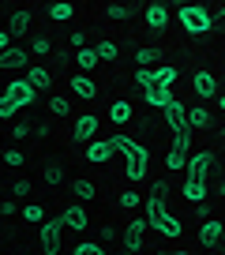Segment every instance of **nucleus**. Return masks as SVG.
Instances as JSON below:
<instances>
[{
  "label": "nucleus",
  "instance_id": "1",
  "mask_svg": "<svg viewBox=\"0 0 225 255\" xmlns=\"http://www.w3.org/2000/svg\"><path fill=\"white\" fill-rule=\"evenodd\" d=\"M109 143H112V150H120L124 158H128V165H124V169H128V180H143V176H146V161H150V150L139 146L131 135H112Z\"/></svg>",
  "mask_w": 225,
  "mask_h": 255
},
{
  "label": "nucleus",
  "instance_id": "2",
  "mask_svg": "<svg viewBox=\"0 0 225 255\" xmlns=\"http://www.w3.org/2000/svg\"><path fill=\"white\" fill-rule=\"evenodd\" d=\"M143 214H146V225H150L154 233H161V237H180V229H184V225L165 210V203H161V199H146L143 203Z\"/></svg>",
  "mask_w": 225,
  "mask_h": 255
},
{
  "label": "nucleus",
  "instance_id": "3",
  "mask_svg": "<svg viewBox=\"0 0 225 255\" xmlns=\"http://www.w3.org/2000/svg\"><path fill=\"white\" fill-rule=\"evenodd\" d=\"M180 26L188 34H207L214 26V15H210L203 4H180Z\"/></svg>",
  "mask_w": 225,
  "mask_h": 255
},
{
  "label": "nucleus",
  "instance_id": "4",
  "mask_svg": "<svg viewBox=\"0 0 225 255\" xmlns=\"http://www.w3.org/2000/svg\"><path fill=\"white\" fill-rule=\"evenodd\" d=\"M4 102H11L15 109H26V105L38 102V90H34L26 79H11L8 87H4Z\"/></svg>",
  "mask_w": 225,
  "mask_h": 255
},
{
  "label": "nucleus",
  "instance_id": "5",
  "mask_svg": "<svg viewBox=\"0 0 225 255\" xmlns=\"http://www.w3.org/2000/svg\"><path fill=\"white\" fill-rule=\"evenodd\" d=\"M218 165V154L199 150V154H188V180H207V173Z\"/></svg>",
  "mask_w": 225,
  "mask_h": 255
},
{
  "label": "nucleus",
  "instance_id": "6",
  "mask_svg": "<svg viewBox=\"0 0 225 255\" xmlns=\"http://www.w3.org/2000/svg\"><path fill=\"white\" fill-rule=\"evenodd\" d=\"M165 120H169V128H173V135H195L192 124H188V105L184 102H173V105H169Z\"/></svg>",
  "mask_w": 225,
  "mask_h": 255
},
{
  "label": "nucleus",
  "instance_id": "7",
  "mask_svg": "<svg viewBox=\"0 0 225 255\" xmlns=\"http://www.w3.org/2000/svg\"><path fill=\"white\" fill-rule=\"evenodd\" d=\"M41 248L49 255H60V218H45L41 222Z\"/></svg>",
  "mask_w": 225,
  "mask_h": 255
},
{
  "label": "nucleus",
  "instance_id": "8",
  "mask_svg": "<svg viewBox=\"0 0 225 255\" xmlns=\"http://www.w3.org/2000/svg\"><path fill=\"white\" fill-rule=\"evenodd\" d=\"M143 233H146V218H131L128 225H124V248H128V252H139V248H143Z\"/></svg>",
  "mask_w": 225,
  "mask_h": 255
},
{
  "label": "nucleus",
  "instance_id": "9",
  "mask_svg": "<svg viewBox=\"0 0 225 255\" xmlns=\"http://www.w3.org/2000/svg\"><path fill=\"white\" fill-rule=\"evenodd\" d=\"M94 131H98V117H94V113H87V117L75 120L72 139H79V143H94Z\"/></svg>",
  "mask_w": 225,
  "mask_h": 255
},
{
  "label": "nucleus",
  "instance_id": "10",
  "mask_svg": "<svg viewBox=\"0 0 225 255\" xmlns=\"http://www.w3.org/2000/svg\"><path fill=\"white\" fill-rule=\"evenodd\" d=\"M143 98H146V105H154V109H161V113H165L169 105L177 102L169 87H146V90H143Z\"/></svg>",
  "mask_w": 225,
  "mask_h": 255
},
{
  "label": "nucleus",
  "instance_id": "11",
  "mask_svg": "<svg viewBox=\"0 0 225 255\" xmlns=\"http://www.w3.org/2000/svg\"><path fill=\"white\" fill-rule=\"evenodd\" d=\"M222 233H225V225L218 222V218H207V222H203V229H199V244H203V248H214L218 240H222Z\"/></svg>",
  "mask_w": 225,
  "mask_h": 255
},
{
  "label": "nucleus",
  "instance_id": "12",
  "mask_svg": "<svg viewBox=\"0 0 225 255\" xmlns=\"http://www.w3.org/2000/svg\"><path fill=\"white\" fill-rule=\"evenodd\" d=\"M112 154H116V150H112L109 139H98V143H90V146H87V161H94V165H105Z\"/></svg>",
  "mask_w": 225,
  "mask_h": 255
},
{
  "label": "nucleus",
  "instance_id": "13",
  "mask_svg": "<svg viewBox=\"0 0 225 255\" xmlns=\"http://www.w3.org/2000/svg\"><path fill=\"white\" fill-rule=\"evenodd\" d=\"M192 83H195V94L207 98V102L218 94V79H214L210 72H195V75H192Z\"/></svg>",
  "mask_w": 225,
  "mask_h": 255
},
{
  "label": "nucleus",
  "instance_id": "14",
  "mask_svg": "<svg viewBox=\"0 0 225 255\" xmlns=\"http://www.w3.org/2000/svg\"><path fill=\"white\" fill-rule=\"evenodd\" d=\"M60 225H68V229H75V233H79V229H87V210H83V207H68L64 210V214H60Z\"/></svg>",
  "mask_w": 225,
  "mask_h": 255
},
{
  "label": "nucleus",
  "instance_id": "15",
  "mask_svg": "<svg viewBox=\"0 0 225 255\" xmlns=\"http://www.w3.org/2000/svg\"><path fill=\"white\" fill-rule=\"evenodd\" d=\"M68 83H72V90L83 98V102H94V98H98V87H94V79H87V75H72Z\"/></svg>",
  "mask_w": 225,
  "mask_h": 255
},
{
  "label": "nucleus",
  "instance_id": "16",
  "mask_svg": "<svg viewBox=\"0 0 225 255\" xmlns=\"http://www.w3.org/2000/svg\"><path fill=\"white\" fill-rule=\"evenodd\" d=\"M165 23H169V8L165 4H146V26H150V30H161Z\"/></svg>",
  "mask_w": 225,
  "mask_h": 255
},
{
  "label": "nucleus",
  "instance_id": "17",
  "mask_svg": "<svg viewBox=\"0 0 225 255\" xmlns=\"http://www.w3.org/2000/svg\"><path fill=\"white\" fill-rule=\"evenodd\" d=\"M26 30H30V15L26 11H11L8 15V38H23Z\"/></svg>",
  "mask_w": 225,
  "mask_h": 255
},
{
  "label": "nucleus",
  "instance_id": "18",
  "mask_svg": "<svg viewBox=\"0 0 225 255\" xmlns=\"http://www.w3.org/2000/svg\"><path fill=\"white\" fill-rule=\"evenodd\" d=\"M26 83H30L34 90H45L49 83H53V72H49V68H41V64H34L30 72H26Z\"/></svg>",
  "mask_w": 225,
  "mask_h": 255
},
{
  "label": "nucleus",
  "instance_id": "19",
  "mask_svg": "<svg viewBox=\"0 0 225 255\" xmlns=\"http://www.w3.org/2000/svg\"><path fill=\"white\" fill-rule=\"evenodd\" d=\"M23 64H26V49L11 45V49H4V53H0V68H23Z\"/></svg>",
  "mask_w": 225,
  "mask_h": 255
},
{
  "label": "nucleus",
  "instance_id": "20",
  "mask_svg": "<svg viewBox=\"0 0 225 255\" xmlns=\"http://www.w3.org/2000/svg\"><path fill=\"white\" fill-rule=\"evenodd\" d=\"M165 169H169V173H180V169H188V150H180V146H169Z\"/></svg>",
  "mask_w": 225,
  "mask_h": 255
},
{
  "label": "nucleus",
  "instance_id": "21",
  "mask_svg": "<svg viewBox=\"0 0 225 255\" xmlns=\"http://www.w3.org/2000/svg\"><path fill=\"white\" fill-rule=\"evenodd\" d=\"M207 195H210L207 180H188V184H184V199H188V203H203Z\"/></svg>",
  "mask_w": 225,
  "mask_h": 255
},
{
  "label": "nucleus",
  "instance_id": "22",
  "mask_svg": "<svg viewBox=\"0 0 225 255\" xmlns=\"http://www.w3.org/2000/svg\"><path fill=\"white\" fill-rule=\"evenodd\" d=\"M177 68H173V64H161V68H154V87H173V83H177Z\"/></svg>",
  "mask_w": 225,
  "mask_h": 255
},
{
  "label": "nucleus",
  "instance_id": "23",
  "mask_svg": "<svg viewBox=\"0 0 225 255\" xmlns=\"http://www.w3.org/2000/svg\"><path fill=\"white\" fill-rule=\"evenodd\" d=\"M72 195H75L79 203H87V199H94V195H98V188H94V184L87 180V176H79V180L72 184Z\"/></svg>",
  "mask_w": 225,
  "mask_h": 255
},
{
  "label": "nucleus",
  "instance_id": "24",
  "mask_svg": "<svg viewBox=\"0 0 225 255\" xmlns=\"http://www.w3.org/2000/svg\"><path fill=\"white\" fill-rule=\"evenodd\" d=\"M109 120H116V124H124V120H131V102H124V98H116V102L109 105Z\"/></svg>",
  "mask_w": 225,
  "mask_h": 255
},
{
  "label": "nucleus",
  "instance_id": "25",
  "mask_svg": "<svg viewBox=\"0 0 225 255\" xmlns=\"http://www.w3.org/2000/svg\"><path fill=\"white\" fill-rule=\"evenodd\" d=\"M75 15V4H49V19L53 23H68Z\"/></svg>",
  "mask_w": 225,
  "mask_h": 255
},
{
  "label": "nucleus",
  "instance_id": "26",
  "mask_svg": "<svg viewBox=\"0 0 225 255\" xmlns=\"http://www.w3.org/2000/svg\"><path fill=\"white\" fill-rule=\"evenodd\" d=\"M94 53H98V60H116V56H120V49H116V41H98L94 45Z\"/></svg>",
  "mask_w": 225,
  "mask_h": 255
},
{
  "label": "nucleus",
  "instance_id": "27",
  "mask_svg": "<svg viewBox=\"0 0 225 255\" xmlns=\"http://www.w3.org/2000/svg\"><path fill=\"white\" fill-rule=\"evenodd\" d=\"M188 124H192V131H195V128H207V124H210L207 109H199V105H195V109H188Z\"/></svg>",
  "mask_w": 225,
  "mask_h": 255
},
{
  "label": "nucleus",
  "instance_id": "28",
  "mask_svg": "<svg viewBox=\"0 0 225 255\" xmlns=\"http://www.w3.org/2000/svg\"><path fill=\"white\" fill-rule=\"evenodd\" d=\"M79 68H83V72H94V68H98V53H94V49H79Z\"/></svg>",
  "mask_w": 225,
  "mask_h": 255
},
{
  "label": "nucleus",
  "instance_id": "29",
  "mask_svg": "<svg viewBox=\"0 0 225 255\" xmlns=\"http://www.w3.org/2000/svg\"><path fill=\"white\" fill-rule=\"evenodd\" d=\"M49 113H53V117H68V113H72V102H68V98H53V102H49Z\"/></svg>",
  "mask_w": 225,
  "mask_h": 255
},
{
  "label": "nucleus",
  "instance_id": "30",
  "mask_svg": "<svg viewBox=\"0 0 225 255\" xmlns=\"http://www.w3.org/2000/svg\"><path fill=\"white\" fill-rule=\"evenodd\" d=\"M41 176H45V184H60V180H64V165H45Z\"/></svg>",
  "mask_w": 225,
  "mask_h": 255
},
{
  "label": "nucleus",
  "instance_id": "31",
  "mask_svg": "<svg viewBox=\"0 0 225 255\" xmlns=\"http://www.w3.org/2000/svg\"><path fill=\"white\" fill-rule=\"evenodd\" d=\"M131 79H135V83H139L143 90H146V87H154V72H150V68H139V72L131 75Z\"/></svg>",
  "mask_w": 225,
  "mask_h": 255
},
{
  "label": "nucleus",
  "instance_id": "32",
  "mask_svg": "<svg viewBox=\"0 0 225 255\" xmlns=\"http://www.w3.org/2000/svg\"><path fill=\"white\" fill-rule=\"evenodd\" d=\"M23 218H26V222H45L41 207H34V203H26V207H23Z\"/></svg>",
  "mask_w": 225,
  "mask_h": 255
},
{
  "label": "nucleus",
  "instance_id": "33",
  "mask_svg": "<svg viewBox=\"0 0 225 255\" xmlns=\"http://www.w3.org/2000/svg\"><path fill=\"white\" fill-rule=\"evenodd\" d=\"M75 255H105V248L90 240V244H79V248H75Z\"/></svg>",
  "mask_w": 225,
  "mask_h": 255
},
{
  "label": "nucleus",
  "instance_id": "34",
  "mask_svg": "<svg viewBox=\"0 0 225 255\" xmlns=\"http://www.w3.org/2000/svg\"><path fill=\"white\" fill-rule=\"evenodd\" d=\"M109 19L124 23V19H128V4H109Z\"/></svg>",
  "mask_w": 225,
  "mask_h": 255
},
{
  "label": "nucleus",
  "instance_id": "35",
  "mask_svg": "<svg viewBox=\"0 0 225 255\" xmlns=\"http://www.w3.org/2000/svg\"><path fill=\"white\" fill-rule=\"evenodd\" d=\"M135 60H139V68H146V64H154V60H158V53H154V49H139V53H135Z\"/></svg>",
  "mask_w": 225,
  "mask_h": 255
},
{
  "label": "nucleus",
  "instance_id": "36",
  "mask_svg": "<svg viewBox=\"0 0 225 255\" xmlns=\"http://www.w3.org/2000/svg\"><path fill=\"white\" fill-rule=\"evenodd\" d=\"M34 53H38V56H45V53H53V41H49V38H34Z\"/></svg>",
  "mask_w": 225,
  "mask_h": 255
},
{
  "label": "nucleus",
  "instance_id": "37",
  "mask_svg": "<svg viewBox=\"0 0 225 255\" xmlns=\"http://www.w3.org/2000/svg\"><path fill=\"white\" fill-rule=\"evenodd\" d=\"M120 207L135 210V207H139V191H124V195H120Z\"/></svg>",
  "mask_w": 225,
  "mask_h": 255
},
{
  "label": "nucleus",
  "instance_id": "38",
  "mask_svg": "<svg viewBox=\"0 0 225 255\" xmlns=\"http://www.w3.org/2000/svg\"><path fill=\"white\" fill-rule=\"evenodd\" d=\"M4 165L19 169V165H23V154H19V150H8V154H4Z\"/></svg>",
  "mask_w": 225,
  "mask_h": 255
},
{
  "label": "nucleus",
  "instance_id": "39",
  "mask_svg": "<svg viewBox=\"0 0 225 255\" xmlns=\"http://www.w3.org/2000/svg\"><path fill=\"white\" fill-rule=\"evenodd\" d=\"M15 105H11V102H4V98H0V117H4V120H8V117H15Z\"/></svg>",
  "mask_w": 225,
  "mask_h": 255
},
{
  "label": "nucleus",
  "instance_id": "40",
  "mask_svg": "<svg viewBox=\"0 0 225 255\" xmlns=\"http://www.w3.org/2000/svg\"><path fill=\"white\" fill-rule=\"evenodd\" d=\"M11 191H15V195H30V180H15Z\"/></svg>",
  "mask_w": 225,
  "mask_h": 255
},
{
  "label": "nucleus",
  "instance_id": "41",
  "mask_svg": "<svg viewBox=\"0 0 225 255\" xmlns=\"http://www.w3.org/2000/svg\"><path fill=\"white\" fill-rule=\"evenodd\" d=\"M26 135H30V128H26V124H15V128H11V139H26Z\"/></svg>",
  "mask_w": 225,
  "mask_h": 255
},
{
  "label": "nucleus",
  "instance_id": "42",
  "mask_svg": "<svg viewBox=\"0 0 225 255\" xmlns=\"http://www.w3.org/2000/svg\"><path fill=\"white\" fill-rule=\"evenodd\" d=\"M150 191H154L150 199H161V195H165V191H169V188H165V184H161V180H154V184H150Z\"/></svg>",
  "mask_w": 225,
  "mask_h": 255
},
{
  "label": "nucleus",
  "instance_id": "43",
  "mask_svg": "<svg viewBox=\"0 0 225 255\" xmlns=\"http://www.w3.org/2000/svg\"><path fill=\"white\" fill-rule=\"evenodd\" d=\"M4 49H11V38H8V30L0 26V53H4Z\"/></svg>",
  "mask_w": 225,
  "mask_h": 255
},
{
  "label": "nucleus",
  "instance_id": "44",
  "mask_svg": "<svg viewBox=\"0 0 225 255\" xmlns=\"http://www.w3.org/2000/svg\"><path fill=\"white\" fill-rule=\"evenodd\" d=\"M218 244H222V252H225V233H222V240H218Z\"/></svg>",
  "mask_w": 225,
  "mask_h": 255
},
{
  "label": "nucleus",
  "instance_id": "45",
  "mask_svg": "<svg viewBox=\"0 0 225 255\" xmlns=\"http://www.w3.org/2000/svg\"><path fill=\"white\" fill-rule=\"evenodd\" d=\"M218 195H225V184H222V188H218Z\"/></svg>",
  "mask_w": 225,
  "mask_h": 255
},
{
  "label": "nucleus",
  "instance_id": "46",
  "mask_svg": "<svg viewBox=\"0 0 225 255\" xmlns=\"http://www.w3.org/2000/svg\"><path fill=\"white\" fill-rule=\"evenodd\" d=\"M154 255H173V252H154Z\"/></svg>",
  "mask_w": 225,
  "mask_h": 255
},
{
  "label": "nucleus",
  "instance_id": "47",
  "mask_svg": "<svg viewBox=\"0 0 225 255\" xmlns=\"http://www.w3.org/2000/svg\"><path fill=\"white\" fill-rule=\"evenodd\" d=\"M173 255H192V252H173Z\"/></svg>",
  "mask_w": 225,
  "mask_h": 255
},
{
  "label": "nucleus",
  "instance_id": "48",
  "mask_svg": "<svg viewBox=\"0 0 225 255\" xmlns=\"http://www.w3.org/2000/svg\"><path fill=\"white\" fill-rule=\"evenodd\" d=\"M218 105H222V109H225V98H222V102H218Z\"/></svg>",
  "mask_w": 225,
  "mask_h": 255
},
{
  "label": "nucleus",
  "instance_id": "49",
  "mask_svg": "<svg viewBox=\"0 0 225 255\" xmlns=\"http://www.w3.org/2000/svg\"><path fill=\"white\" fill-rule=\"evenodd\" d=\"M222 19H225V8H222Z\"/></svg>",
  "mask_w": 225,
  "mask_h": 255
},
{
  "label": "nucleus",
  "instance_id": "50",
  "mask_svg": "<svg viewBox=\"0 0 225 255\" xmlns=\"http://www.w3.org/2000/svg\"><path fill=\"white\" fill-rule=\"evenodd\" d=\"M128 255H135V252H128Z\"/></svg>",
  "mask_w": 225,
  "mask_h": 255
},
{
  "label": "nucleus",
  "instance_id": "51",
  "mask_svg": "<svg viewBox=\"0 0 225 255\" xmlns=\"http://www.w3.org/2000/svg\"><path fill=\"white\" fill-rule=\"evenodd\" d=\"M222 135H225V131H222Z\"/></svg>",
  "mask_w": 225,
  "mask_h": 255
}]
</instances>
